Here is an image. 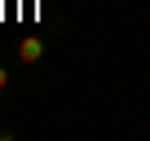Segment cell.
Returning <instances> with one entry per match:
<instances>
[{
    "label": "cell",
    "instance_id": "1",
    "mask_svg": "<svg viewBox=\"0 0 150 141\" xmlns=\"http://www.w3.org/2000/svg\"><path fill=\"white\" fill-rule=\"evenodd\" d=\"M40 53H44L40 40H22V44H18V57H22V62H40Z\"/></svg>",
    "mask_w": 150,
    "mask_h": 141
},
{
    "label": "cell",
    "instance_id": "2",
    "mask_svg": "<svg viewBox=\"0 0 150 141\" xmlns=\"http://www.w3.org/2000/svg\"><path fill=\"white\" fill-rule=\"evenodd\" d=\"M5 84H9V75H5V66H0V88H5Z\"/></svg>",
    "mask_w": 150,
    "mask_h": 141
}]
</instances>
